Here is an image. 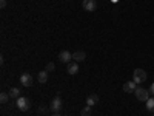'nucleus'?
I'll return each instance as SVG.
<instances>
[{"label": "nucleus", "instance_id": "nucleus-2", "mask_svg": "<svg viewBox=\"0 0 154 116\" xmlns=\"http://www.w3.org/2000/svg\"><path fill=\"white\" fill-rule=\"evenodd\" d=\"M134 96H136L139 101L146 102V101L149 99V90H146V88H143V87H137L136 92H134Z\"/></svg>", "mask_w": 154, "mask_h": 116}, {"label": "nucleus", "instance_id": "nucleus-20", "mask_svg": "<svg viewBox=\"0 0 154 116\" xmlns=\"http://www.w3.org/2000/svg\"><path fill=\"white\" fill-rule=\"evenodd\" d=\"M53 116H60V114L59 113H53Z\"/></svg>", "mask_w": 154, "mask_h": 116}, {"label": "nucleus", "instance_id": "nucleus-10", "mask_svg": "<svg viewBox=\"0 0 154 116\" xmlns=\"http://www.w3.org/2000/svg\"><path fill=\"white\" fill-rule=\"evenodd\" d=\"M68 73H69L71 76H74V74L79 73V65H77V62H69V63H68Z\"/></svg>", "mask_w": 154, "mask_h": 116}, {"label": "nucleus", "instance_id": "nucleus-21", "mask_svg": "<svg viewBox=\"0 0 154 116\" xmlns=\"http://www.w3.org/2000/svg\"><path fill=\"white\" fill-rule=\"evenodd\" d=\"M152 116H154V113H152Z\"/></svg>", "mask_w": 154, "mask_h": 116}, {"label": "nucleus", "instance_id": "nucleus-16", "mask_svg": "<svg viewBox=\"0 0 154 116\" xmlns=\"http://www.w3.org/2000/svg\"><path fill=\"white\" fill-rule=\"evenodd\" d=\"M9 93H0V102H2V104H6V102L9 101Z\"/></svg>", "mask_w": 154, "mask_h": 116}, {"label": "nucleus", "instance_id": "nucleus-12", "mask_svg": "<svg viewBox=\"0 0 154 116\" xmlns=\"http://www.w3.org/2000/svg\"><path fill=\"white\" fill-rule=\"evenodd\" d=\"M37 81L40 82V84H46V81H48V71H46V70L38 71V74H37Z\"/></svg>", "mask_w": 154, "mask_h": 116}, {"label": "nucleus", "instance_id": "nucleus-19", "mask_svg": "<svg viewBox=\"0 0 154 116\" xmlns=\"http://www.w3.org/2000/svg\"><path fill=\"white\" fill-rule=\"evenodd\" d=\"M6 6V0H0V8H5Z\"/></svg>", "mask_w": 154, "mask_h": 116}, {"label": "nucleus", "instance_id": "nucleus-1", "mask_svg": "<svg viewBox=\"0 0 154 116\" xmlns=\"http://www.w3.org/2000/svg\"><path fill=\"white\" fill-rule=\"evenodd\" d=\"M146 77H148V74H146V71L142 70V68H136L134 73H133V81H134L136 84H142V82H145V81H146Z\"/></svg>", "mask_w": 154, "mask_h": 116}, {"label": "nucleus", "instance_id": "nucleus-8", "mask_svg": "<svg viewBox=\"0 0 154 116\" xmlns=\"http://www.w3.org/2000/svg\"><path fill=\"white\" fill-rule=\"evenodd\" d=\"M96 8H97L96 0H83V9L91 12V11H96Z\"/></svg>", "mask_w": 154, "mask_h": 116}, {"label": "nucleus", "instance_id": "nucleus-17", "mask_svg": "<svg viewBox=\"0 0 154 116\" xmlns=\"http://www.w3.org/2000/svg\"><path fill=\"white\" fill-rule=\"evenodd\" d=\"M45 70H46L48 73H49V71H53V70H54V63H53V62H48V63H46V68H45Z\"/></svg>", "mask_w": 154, "mask_h": 116}, {"label": "nucleus", "instance_id": "nucleus-9", "mask_svg": "<svg viewBox=\"0 0 154 116\" xmlns=\"http://www.w3.org/2000/svg\"><path fill=\"white\" fill-rule=\"evenodd\" d=\"M85 57H86V54H85V51H82V50L74 51V53H72V60L74 62H83Z\"/></svg>", "mask_w": 154, "mask_h": 116}, {"label": "nucleus", "instance_id": "nucleus-14", "mask_svg": "<svg viewBox=\"0 0 154 116\" xmlns=\"http://www.w3.org/2000/svg\"><path fill=\"white\" fill-rule=\"evenodd\" d=\"M9 96L11 98H20V90L17 88V87H12V88H9Z\"/></svg>", "mask_w": 154, "mask_h": 116}, {"label": "nucleus", "instance_id": "nucleus-6", "mask_svg": "<svg viewBox=\"0 0 154 116\" xmlns=\"http://www.w3.org/2000/svg\"><path fill=\"white\" fill-rule=\"evenodd\" d=\"M71 59H72V54L69 53L68 50H63V51H60V53H59V60L63 62V63H69Z\"/></svg>", "mask_w": 154, "mask_h": 116}, {"label": "nucleus", "instance_id": "nucleus-18", "mask_svg": "<svg viewBox=\"0 0 154 116\" xmlns=\"http://www.w3.org/2000/svg\"><path fill=\"white\" fill-rule=\"evenodd\" d=\"M149 95L154 96V84H151V87H149Z\"/></svg>", "mask_w": 154, "mask_h": 116}, {"label": "nucleus", "instance_id": "nucleus-7", "mask_svg": "<svg viewBox=\"0 0 154 116\" xmlns=\"http://www.w3.org/2000/svg\"><path fill=\"white\" fill-rule=\"evenodd\" d=\"M136 88H137V84L134 81H128V82L123 84V92L125 93H134Z\"/></svg>", "mask_w": 154, "mask_h": 116}, {"label": "nucleus", "instance_id": "nucleus-3", "mask_svg": "<svg viewBox=\"0 0 154 116\" xmlns=\"http://www.w3.org/2000/svg\"><path fill=\"white\" fill-rule=\"evenodd\" d=\"M16 105H17L22 111H28V110L31 108V101H29L28 98H25V96H20V98H17V101H16Z\"/></svg>", "mask_w": 154, "mask_h": 116}, {"label": "nucleus", "instance_id": "nucleus-5", "mask_svg": "<svg viewBox=\"0 0 154 116\" xmlns=\"http://www.w3.org/2000/svg\"><path fill=\"white\" fill-rule=\"evenodd\" d=\"M20 84H22L23 87H31V85L34 84L32 76H31L29 73H23V74L20 76Z\"/></svg>", "mask_w": 154, "mask_h": 116}, {"label": "nucleus", "instance_id": "nucleus-11", "mask_svg": "<svg viewBox=\"0 0 154 116\" xmlns=\"http://www.w3.org/2000/svg\"><path fill=\"white\" fill-rule=\"evenodd\" d=\"M97 102H99V96H97V95H89V96L86 98V105H89V107L96 105Z\"/></svg>", "mask_w": 154, "mask_h": 116}, {"label": "nucleus", "instance_id": "nucleus-15", "mask_svg": "<svg viewBox=\"0 0 154 116\" xmlns=\"http://www.w3.org/2000/svg\"><path fill=\"white\" fill-rule=\"evenodd\" d=\"M91 113H93V108L89 107V105H85L83 108H82V116H91Z\"/></svg>", "mask_w": 154, "mask_h": 116}, {"label": "nucleus", "instance_id": "nucleus-4", "mask_svg": "<svg viewBox=\"0 0 154 116\" xmlns=\"http://www.w3.org/2000/svg\"><path fill=\"white\" fill-rule=\"evenodd\" d=\"M62 99H60V96H56L53 101H51V111L53 113H59L60 110H62Z\"/></svg>", "mask_w": 154, "mask_h": 116}, {"label": "nucleus", "instance_id": "nucleus-13", "mask_svg": "<svg viewBox=\"0 0 154 116\" xmlns=\"http://www.w3.org/2000/svg\"><path fill=\"white\" fill-rule=\"evenodd\" d=\"M146 110L154 113V96H149V99L146 101Z\"/></svg>", "mask_w": 154, "mask_h": 116}]
</instances>
